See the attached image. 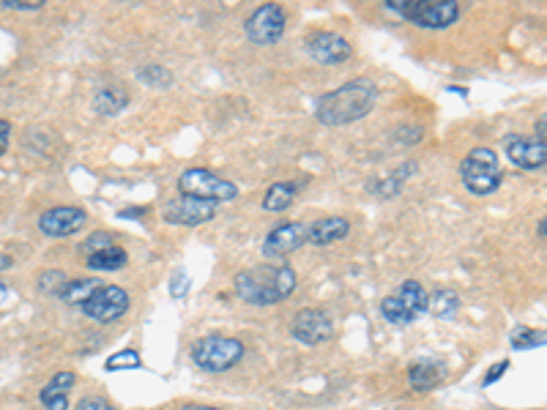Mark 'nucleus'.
<instances>
[{"label":"nucleus","instance_id":"f257e3e1","mask_svg":"<svg viewBox=\"0 0 547 410\" xmlns=\"http://www.w3.org/2000/svg\"><path fill=\"white\" fill-rule=\"evenodd\" d=\"M375 102H378V85L367 77H359L340 85L337 91L323 93L315 104V118L326 126H348L370 115Z\"/></svg>","mask_w":547,"mask_h":410},{"label":"nucleus","instance_id":"f03ea898","mask_svg":"<svg viewBox=\"0 0 547 410\" xmlns=\"http://www.w3.org/2000/svg\"><path fill=\"white\" fill-rule=\"evenodd\" d=\"M296 285H299V277L288 263H269V266H255L241 271L236 282H233V290L244 304L271 307V304L285 301L296 290Z\"/></svg>","mask_w":547,"mask_h":410},{"label":"nucleus","instance_id":"7ed1b4c3","mask_svg":"<svg viewBox=\"0 0 547 410\" xmlns=\"http://www.w3.org/2000/svg\"><path fill=\"white\" fill-rule=\"evenodd\" d=\"M386 9L430 31H441L460 20V3L455 0H386Z\"/></svg>","mask_w":547,"mask_h":410},{"label":"nucleus","instance_id":"20e7f679","mask_svg":"<svg viewBox=\"0 0 547 410\" xmlns=\"http://www.w3.org/2000/svg\"><path fill=\"white\" fill-rule=\"evenodd\" d=\"M244 342L236 337H222V334H211V337L197 339L192 345V361L203 372L219 375V372H228L244 359Z\"/></svg>","mask_w":547,"mask_h":410},{"label":"nucleus","instance_id":"39448f33","mask_svg":"<svg viewBox=\"0 0 547 410\" xmlns=\"http://www.w3.org/2000/svg\"><path fill=\"white\" fill-rule=\"evenodd\" d=\"M460 178H463V186L471 195H493L498 186H501V181H504L496 151H490V148H474L460 162Z\"/></svg>","mask_w":547,"mask_h":410},{"label":"nucleus","instance_id":"423d86ee","mask_svg":"<svg viewBox=\"0 0 547 410\" xmlns=\"http://www.w3.org/2000/svg\"><path fill=\"white\" fill-rule=\"evenodd\" d=\"M178 189L181 195L197 197V200H206V203H230L238 197V186L228 178H219L217 173H211L206 167H192L184 170L178 178Z\"/></svg>","mask_w":547,"mask_h":410},{"label":"nucleus","instance_id":"0eeeda50","mask_svg":"<svg viewBox=\"0 0 547 410\" xmlns=\"http://www.w3.org/2000/svg\"><path fill=\"white\" fill-rule=\"evenodd\" d=\"M129 304H132V298H129L124 287L96 282L77 309L83 312L85 318L96 320V323H115L129 312Z\"/></svg>","mask_w":547,"mask_h":410},{"label":"nucleus","instance_id":"6e6552de","mask_svg":"<svg viewBox=\"0 0 547 410\" xmlns=\"http://www.w3.org/2000/svg\"><path fill=\"white\" fill-rule=\"evenodd\" d=\"M288 28V14L277 3H263L247 20V36L258 47H274Z\"/></svg>","mask_w":547,"mask_h":410},{"label":"nucleus","instance_id":"1a4fd4ad","mask_svg":"<svg viewBox=\"0 0 547 410\" xmlns=\"http://www.w3.org/2000/svg\"><path fill=\"white\" fill-rule=\"evenodd\" d=\"M290 334L304 345H323V342H329L334 337V320H331L326 309H301L299 315L293 318Z\"/></svg>","mask_w":547,"mask_h":410},{"label":"nucleus","instance_id":"9d476101","mask_svg":"<svg viewBox=\"0 0 547 410\" xmlns=\"http://www.w3.org/2000/svg\"><path fill=\"white\" fill-rule=\"evenodd\" d=\"M214 216H217V205L197 200V197L178 195L176 200H170L165 205V222H170V225L197 227L211 222Z\"/></svg>","mask_w":547,"mask_h":410},{"label":"nucleus","instance_id":"9b49d317","mask_svg":"<svg viewBox=\"0 0 547 410\" xmlns=\"http://www.w3.org/2000/svg\"><path fill=\"white\" fill-rule=\"evenodd\" d=\"M88 222V214L77 205H55L39 216V230L50 238L74 236Z\"/></svg>","mask_w":547,"mask_h":410},{"label":"nucleus","instance_id":"f8f14e48","mask_svg":"<svg viewBox=\"0 0 547 410\" xmlns=\"http://www.w3.org/2000/svg\"><path fill=\"white\" fill-rule=\"evenodd\" d=\"M307 52L312 61L323 63V66H340L353 55L351 41L342 39L340 33L318 31L307 39Z\"/></svg>","mask_w":547,"mask_h":410},{"label":"nucleus","instance_id":"ddd939ff","mask_svg":"<svg viewBox=\"0 0 547 410\" xmlns=\"http://www.w3.org/2000/svg\"><path fill=\"white\" fill-rule=\"evenodd\" d=\"M307 244V225L301 222H282L271 230L263 244V255L269 260H282V257L293 255L296 249Z\"/></svg>","mask_w":547,"mask_h":410},{"label":"nucleus","instance_id":"4468645a","mask_svg":"<svg viewBox=\"0 0 547 410\" xmlns=\"http://www.w3.org/2000/svg\"><path fill=\"white\" fill-rule=\"evenodd\" d=\"M506 156L517 170H542L547 164V143L537 137H509L506 140Z\"/></svg>","mask_w":547,"mask_h":410},{"label":"nucleus","instance_id":"2eb2a0df","mask_svg":"<svg viewBox=\"0 0 547 410\" xmlns=\"http://www.w3.org/2000/svg\"><path fill=\"white\" fill-rule=\"evenodd\" d=\"M351 233V222L342 219V216H326V219H318L307 227V244L312 246H331L342 241V238Z\"/></svg>","mask_w":547,"mask_h":410},{"label":"nucleus","instance_id":"dca6fc26","mask_svg":"<svg viewBox=\"0 0 547 410\" xmlns=\"http://www.w3.org/2000/svg\"><path fill=\"white\" fill-rule=\"evenodd\" d=\"M74 386V372H58L39 394V400L47 410H69V397L66 391Z\"/></svg>","mask_w":547,"mask_h":410},{"label":"nucleus","instance_id":"f3484780","mask_svg":"<svg viewBox=\"0 0 547 410\" xmlns=\"http://www.w3.org/2000/svg\"><path fill=\"white\" fill-rule=\"evenodd\" d=\"M444 378V367L438 361H413L408 367V383L413 391H433Z\"/></svg>","mask_w":547,"mask_h":410},{"label":"nucleus","instance_id":"a211bd4d","mask_svg":"<svg viewBox=\"0 0 547 410\" xmlns=\"http://www.w3.org/2000/svg\"><path fill=\"white\" fill-rule=\"evenodd\" d=\"M394 296L403 301L405 307L411 309L413 318H419V315H427V304H430V296H427V290L422 287V282H416V279H405L400 290L394 293Z\"/></svg>","mask_w":547,"mask_h":410},{"label":"nucleus","instance_id":"6ab92c4d","mask_svg":"<svg viewBox=\"0 0 547 410\" xmlns=\"http://www.w3.org/2000/svg\"><path fill=\"white\" fill-rule=\"evenodd\" d=\"M299 195V186L290 184V181H279V184L269 186V192L263 197V208L271 211V214H282V211H288L293 200Z\"/></svg>","mask_w":547,"mask_h":410},{"label":"nucleus","instance_id":"aec40b11","mask_svg":"<svg viewBox=\"0 0 547 410\" xmlns=\"http://www.w3.org/2000/svg\"><path fill=\"white\" fill-rule=\"evenodd\" d=\"M126 260H129V255H126V249H121L118 244L107 246V249H99V252H93V255L85 257V263H88V268H93V271H118V268L126 266Z\"/></svg>","mask_w":547,"mask_h":410},{"label":"nucleus","instance_id":"412c9836","mask_svg":"<svg viewBox=\"0 0 547 410\" xmlns=\"http://www.w3.org/2000/svg\"><path fill=\"white\" fill-rule=\"evenodd\" d=\"M460 309V296L449 287H441L430 296V304H427V312L438 320H452Z\"/></svg>","mask_w":547,"mask_h":410},{"label":"nucleus","instance_id":"4be33fe9","mask_svg":"<svg viewBox=\"0 0 547 410\" xmlns=\"http://www.w3.org/2000/svg\"><path fill=\"white\" fill-rule=\"evenodd\" d=\"M93 104L102 115H118L129 104V93L126 88H102L93 96Z\"/></svg>","mask_w":547,"mask_h":410},{"label":"nucleus","instance_id":"5701e85b","mask_svg":"<svg viewBox=\"0 0 547 410\" xmlns=\"http://www.w3.org/2000/svg\"><path fill=\"white\" fill-rule=\"evenodd\" d=\"M381 318L386 320V323H392V326H411L413 315L411 309L405 307L403 301L397 296H389L381 301Z\"/></svg>","mask_w":547,"mask_h":410},{"label":"nucleus","instance_id":"b1692460","mask_svg":"<svg viewBox=\"0 0 547 410\" xmlns=\"http://www.w3.org/2000/svg\"><path fill=\"white\" fill-rule=\"evenodd\" d=\"M137 77H140L148 88H156V91L173 85V74H170V69H167V66H159V63L140 66V69H137Z\"/></svg>","mask_w":547,"mask_h":410},{"label":"nucleus","instance_id":"393cba45","mask_svg":"<svg viewBox=\"0 0 547 410\" xmlns=\"http://www.w3.org/2000/svg\"><path fill=\"white\" fill-rule=\"evenodd\" d=\"M509 342H512V348L515 350H531V348H542V345L547 342V337H545V331H542V328L520 326L512 331Z\"/></svg>","mask_w":547,"mask_h":410},{"label":"nucleus","instance_id":"a878e982","mask_svg":"<svg viewBox=\"0 0 547 410\" xmlns=\"http://www.w3.org/2000/svg\"><path fill=\"white\" fill-rule=\"evenodd\" d=\"M140 367H143V359H140V353L132 348L121 350V353H113V356L107 359V364H104L107 372H118V369H140Z\"/></svg>","mask_w":547,"mask_h":410},{"label":"nucleus","instance_id":"bb28decb","mask_svg":"<svg viewBox=\"0 0 547 410\" xmlns=\"http://www.w3.org/2000/svg\"><path fill=\"white\" fill-rule=\"evenodd\" d=\"M69 279L63 271H44L42 277H39V290L42 293H50V296H61L63 285H66Z\"/></svg>","mask_w":547,"mask_h":410},{"label":"nucleus","instance_id":"cd10ccee","mask_svg":"<svg viewBox=\"0 0 547 410\" xmlns=\"http://www.w3.org/2000/svg\"><path fill=\"white\" fill-rule=\"evenodd\" d=\"M107 246H113V236L110 233H93V236L85 238L83 244V255H93V252H99V249H107Z\"/></svg>","mask_w":547,"mask_h":410},{"label":"nucleus","instance_id":"c85d7f7f","mask_svg":"<svg viewBox=\"0 0 547 410\" xmlns=\"http://www.w3.org/2000/svg\"><path fill=\"white\" fill-rule=\"evenodd\" d=\"M189 277H186L184 271H176L173 277H170V296L173 298H184L186 293H189Z\"/></svg>","mask_w":547,"mask_h":410},{"label":"nucleus","instance_id":"c756f323","mask_svg":"<svg viewBox=\"0 0 547 410\" xmlns=\"http://www.w3.org/2000/svg\"><path fill=\"white\" fill-rule=\"evenodd\" d=\"M77 410H118L113 402H107L104 397H88L77 405Z\"/></svg>","mask_w":547,"mask_h":410},{"label":"nucleus","instance_id":"7c9ffc66","mask_svg":"<svg viewBox=\"0 0 547 410\" xmlns=\"http://www.w3.org/2000/svg\"><path fill=\"white\" fill-rule=\"evenodd\" d=\"M3 6L14 11H39L44 6V0H33V3H28V0H3Z\"/></svg>","mask_w":547,"mask_h":410},{"label":"nucleus","instance_id":"2f4dec72","mask_svg":"<svg viewBox=\"0 0 547 410\" xmlns=\"http://www.w3.org/2000/svg\"><path fill=\"white\" fill-rule=\"evenodd\" d=\"M9 143H11V123L0 118V156L6 154Z\"/></svg>","mask_w":547,"mask_h":410},{"label":"nucleus","instance_id":"473e14b6","mask_svg":"<svg viewBox=\"0 0 547 410\" xmlns=\"http://www.w3.org/2000/svg\"><path fill=\"white\" fill-rule=\"evenodd\" d=\"M506 369H509V361H498L496 367H490V372H487V378H485V386L496 383V380L501 378V372H506Z\"/></svg>","mask_w":547,"mask_h":410},{"label":"nucleus","instance_id":"72a5a7b5","mask_svg":"<svg viewBox=\"0 0 547 410\" xmlns=\"http://www.w3.org/2000/svg\"><path fill=\"white\" fill-rule=\"evenodd\" d=\"M11 301V290H9V285H3V282H0V309L6 307V304H9Z\"/></svg>","mask_w":547,"mask_h":410},{"label":"nucleus","instance_id":"f704fd0d","mask_svg":"<svg viewBox=\"0 0 547 410\" xmlns=\"http://www.w3.org/2000/svg\"><path fill=\"white\" fill-rule=\"evenodd\" d=\"M11 266H14V260H11L6 252H0V271H6V268H11Z\"/></svg>","mask_w":547,"mask_h":410},{"label":"nucleus","instance_id":"c9c22d12","mask_svg":"<svg viewBox=\"0 0 547 410\" xmlns=\"http://www.w3.org/2000/svg\"><path fill=\"white\" fill-rule=\"evenodd\" d=\"M184 410H222V408H214V405H186Z\"/></svg>","mask_w":547,"mask_h":410},{"label":"nucleus","instance_id":"e433bc0d","mask_svg":"<svg viewBox=\"0 0 547 410\" xmlns=\"http://www.w3.org/2000/svg\"><path fill=\"white\" fill-rule=\"evenodd\" d=\"M545 233H547V225H545V219H542V222H539V238H542V241H545Z\"/></svg>","mask_w":547,"mask_h":410},{"label":"nucleus","instance_id":"4c0bfd02","mask_svg":"<svg viewBox=\"0 0 547 410\" xmlns=\"http://www.w3.org/2000/svg\"><path fill=\"white\" fill-rule=\"evenodd\" d=\"M121 216H145V208H143V211H124Z\"/></svg>","mask_w":547,"mask_h":410}]
</instances>
